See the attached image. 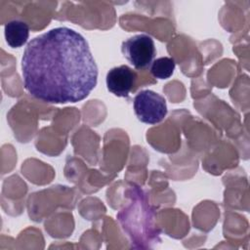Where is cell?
Instances as JSON below:
<instances>
[{"mask_svg":"<svg viewBox=\"0 0 250 250\" xmlns=\"http://www.w3.org/2000/svg\"><path fill=\"white\" fill-rule=\"evenodd\" d=\"M25 90L49 104L77 103L98 82V66L86 39L66 26L31 39L21 58Z\"/></svg>","mask_w":250,"mask_h":250,"instance_id":"obj_1","label":"cell"},{"mask_svg":"<svg viewBox=\"0 0 250 250\" xmlns=\"http://www.w3.org/2000/svg\"><path fill=\"white\" fill-rule=\"evenodd\" d=\"M137 118L146 124L161 122L167 114V104L164 97L151 90L139 92L133 102Z\"/></svg>","mask_w":250,"mask_h":250,"instance_id":"obj_2","label":"cell"},{"mask_svg":"<svg viewBox=\"0 0 250 250\" xmlns=\"http://www.w3.org/2000/svg\"><path fill=\"white\" fill-rule=\"evenodd\" d=\"M121 51L136 69H146L150 66L156 54L154 41L146 34H137L126 39L122 42Z\"/></svg>","mask_w":250,"mask_h":250,"instance_id":"obj_3","label":"cell"},{"mask_svg":"<svg viewBox=\"0 0 250 250\" xmlns=\"http://www.w3.org/2000/svg\"><path fill=\"white\" fill-rule=\"evenodd\" d=\"M136 72L126 64L112 67L106 73L105 83L107 90L116 97L127 98L135 85Z\"/></svg>","mask_w":250,"mask_h":250,"instance_id":"obj_4","label":"cell"},{"mask_svg":"<svg viewBox=\"0 0 250 250\" xmlns=\"http://www.w3.org/2000/svg\"><path fill=\"white\" fill-rule=\"evenodd\" d=\"M5 39L12 48H20L23 46L29 36V26L25 21L13 20L5 24Z\"/></svg>","mask_w":250,"mask_h":250,"instance_id":"obj_5","label":"cell"},{"mask_svg":"<svg viewBox=\"0 0 250 250\" xmlns=\"http://www.w3.org/2000/svg\"><path fill=\"white\" fill-rule=\"evenodd\" d=\"M175 61L170 57H161L154 60L150 65V73L154 78L168 79L175 70Z\"/></svg>","mask_w":250,"mask_h":250,"instance_id":"obj_6","label":"cell"}]
</instances>
